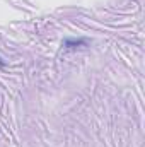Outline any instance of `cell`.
<instances>
[{"label":"cell","instance_id":"cell-1","mask_svg":"<svg viewBox=\"0 0 145 147\" xmlns=\"http://www.w3.org/2000/svg\"><path fill=\"white\" fill-rule=\"evenodd\" d=\"M65 48H79V46H87V39H65L63 41Z\"/></svg>","mask_w":145,"mask_h":147},{"label":"cell","instance_id":"cell-2","mask_svg":"<svg viewBox=\"0 0 145 147\" xmlns=\"http://www.w3.org/2000/svg\"><path fill=\"white\" fill-rule=\"evenodd\" d=\"M0 67H3V63H2V62H0Z\"/></svg>","mask_w":145,"mask_h":147}]
</instances>
